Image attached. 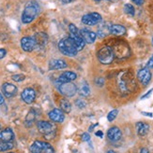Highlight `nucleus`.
I'll return each instance as SVG.
<instances>
[{"label": "nucleus", "mask_w": 153, "mask_h": 153, "mask_svg": "<svg viewBox=\"0 0 153 153\" xmlns=\"http://www.w3.org/2000/svg\"><path fill=\"white\" fill-rule=\"evenodd\" d=\"M6 54H7L6 50H4V49H0V59L4 58V57L6 56Z\"/></svg>", "instance_id": "35"}, {"label": "nucleus", "mask_w": 153, "mask_h": 153, "mask_svg": "<svg viewBox=\"0 0 153 153\" xmlns=\"http://www.w3.org/2000/svg\"><path fill=\"white\" fill-rule=\"evenodd\" d=\"M121 136H122V133L120 131V129L118 127H112L107 132V137L112 142L118 141L121 138Z\"/></svg>", "instance_id": "13"}, {"label": "nucleus", "mask_w": 153, "mask_h": 153, "mask_svg": "<svg viewBox=\"0 0 153 153\" xmlns=\"http://www.w3.org/2000/svg\"><path fill=\"white\" fill-rule=\"evenodd\" d=\"M124 11H125L126 14L130 15V16H134V13H135V11H134V7H133V6L131 5V4H126V5L124 6Z\"/></svg>", "instance_id": "27"}, {"label": "nucleus", "mask_w": 153, "mask_h": 153, "mask_svg": "<svg viewBox=\"0 0 153 153\" xmlns=\"http://www.w3.org/2000/svg\"><path fill=\"white\" fill-rule=\"evenodd\" d=\"M36 98V93L32 88H26L23 91L22 99L26 104H32Z\"/></svg>", "instance_id": "9"}, {"label": "nucleus", "mask_w": 153, "mask_h": 153, "mask_svg": "<svg viewBox=\"0 0 153 153\" xmlns=\"http://www.w3.org/2000/svg\"><path fill=\"white\" fill-rule=\"evenodd\" d=\"M10 153H12V152H10Z\"/></svg>", "instance_id": "47"}, {"label": "nucleus", "mask_w": 153, "mask_h": 153, "mask_svg": "<svg viewBox=\"0 0 153 153\" xmlns=\"http://www.w3.org/2000/svg\"><path fill=\"white\" fill-rule=\"evenodd\" d=\"M67 67V64L62 59H53L49 62V69L50 70H58L63 69Z\"/></svg>", "instance_id": "16"}, {"label": "nucleus", "mask_w": 153, "mask_h": 153, "mask_svg": "<svg viewBox=\"0 0 153 153\" xmlns=\"http://www.w3.org/2000/svg\"><path fill=\"white\" fill-rule=\"evenodd\" d=\"M75 104H76V105H77L79 108H86V106H87V103L84 100H82V99H78Z\"/></svg>", "instance_id": "31"}, {"label": "nucleus", "mask_w": 153, "mask_h": 153, "mask_svg": "<svg viewBox=\"0 0 153 153\" xmlns=\"http://www.w3.org/2000/svg\"><path fill=\"white\" fill-rule=\"evenodd\" d=\"M142 114L145 115V116H148V117H152L153 116L152 113H148V112H142Z\"/></svg>", "instance_id": "41"}, {"label": "nucleus", "mask_w": 153, "mask_h": 153, "mask_svg": "<svg viewBox=\"0 0 153 153\" xmlns=\"http://www.w3.org/2000/svg\"><path fill=\"white\" fill-rule=\"evenodd\" d=\"M140 153H149V152H148V149H146V148H143V149H141V150H140Z\"/></svg>", "instance_id": "39"}, {"label": "nucleus", "mask_w": 153, "mask_h": 153, "mask_svg": "<svg viewBox=\"0 0 153 153\" xmlns=\"http://www.w3.org/2000/svg\"><path fill=\"white\" fill-rule=\"evenodd\" d=\"M151 43H152V46H153V37H152V41H151Z\"/></svg>", "instance_id": "46"}, {"label": "nucleus", "mask_w": 153, "mask_h": 153, "mask_svg": "<svg viewBox=\"0 0 153 153\" xmlns=\"http://www.w3.org/2000/svg\"><path fill=\"white\" fill-rule=\"evenodd\" d=\"M152 91H153V89H150L149 91H148V93H147L145 95H143L142 97H141V99H145V98H147V97H148L151 94H152Z\"/></svg>", "instance_id": "36"}, {"label": "nucleus", "mask_w": 153, "mask_h": 153, "mask_svg": "<svg viewBox=\"0 0 153 153\" xmlns=\"http://www.w3.org/2000/svg\"><path fill=\"white\" fill-rule=\"evenodd\" d=\"M14 138V134L11 128L3 129L0 131V141L3 142H11Z\"/></svg>", "instance_id": "18"}, {"label": "nucleus", "mask_w": 153, "mask_h": 153, "mask_svg": "<svg viewBox=\"0 0 153 153\" xmlns=\"http://www.w3.org/2000/svg\"><path fill=\"white\" fill-rule=\"evenodd\" d=\"M12 79L14 81H16V82H20V81H23L25 79H26V76L25 75H22V74H17V75H13L12 76Z\"/></svg>", "instance_id": "30"}, {"label": "nucleus", "mask_w": 153, "mask_h": 153, "mask_svg": "<svg viewBox=\"0 0 153 153\" xmlns=\"http://www.w3.org/2000/svg\"><path fill=\"white\" fill-rule=\"evenodd\" d=\"M76 78H77V75H76L74 72L66 71V72L62 73V74L59 76V78L57 79V82L59 84L65 83V82H71V81L74 80Z\"/></svg>", "instance_id": "15"}, {"label": "nucleus", "mask_w": 153, "mask_h": 153, "mask_svg": "<svg viewBox=\"0 0 153 153\" xmlns=\"http://www.w3.org/2000/svg\"><path fill=\"white\" fill-rule=\"evenodd\" d=\"M118 109H114V110L110 111L109 114H108V116H107V120H108L109 121H113L115 119H116V117L118 116Z\"/></svg>", "instance_id": "29"}, {"label": "nucleus", "mask_w": 153, "mask_h": 153, "mask_svg": "<svg viewBox=\"0 0 153 153\" xmlns=\"http://www.w3.org/2000/svg\"><path fill=\"white\" fill-rule=\"evenodd\" d=\"M77 91H78V93H79L80 95H82L84 97L88 96L89 94H90V88H89L88 83L87 81H82L80 83V85H79Z\"/></svg>", "instance_id": "20"}, {"label": "nucleus", "mask_w": 153, "mask_h": 153, "mask_svg": "<svg viewBox=\"0 0 153 153\" xmlns=\"http://www.w3.org/2000/svg\"><path fill=\"white\" fill-rule=\"evenodd\" d=\"M41 153H55V149L48 143H44V147L42 149Z\"/></svg>", "instance_id": "28"}, {"label": "nucleus", "mask_w": 153, "mask_h": 153, "mask_svg": "<svg viewBox=\"0 0 153 153\" xmlns=\"http://www.w3.org/2000/svg\"><path fill=\"white\" fill-rule=\"evenodd\" d=\"M48 116H49L51 120L55 121V122H62L64 120V118H65L63 112L60 109H57V108L51 110L48 114Z\"/></svg>", "instance_id": "17"}, {"label": "nucleus", "mask_w": 153, "mask_h": 153, "mask_svg": "<svg viewBox=\"0 0 153 153\" xmlns=\"http://www.w3.org/2000/svg\"><path fill=\"white\" fill-rule=\"evenodd\" d=\"M58 91H60L61 94H63L67 97L73 96L76 91H77V87L72 82H65L61 83L58 85Z\"/></svg>", "instance_id": "5"}, {"label": "nucleus", "mask_w": 153, "mask_h": 153, "mask_svg": "<svg viewBox=\"0 0 153 153\" xmlns=\"http://www.w3.org/2000/svg\"><path fill=\"white\" fill-rule=\"evenodd\" d=\"M35 41H36V44L37 45H40V46H43L45 43L47 42V36L45 35L44 33H38L35 35V36L33 37Z\"/></svg>", "instance_id": "23"}, {"label": "nucleus", "mask_w": 153, "mask_h": 153, "mask_svg": "<svg viewBox=\"0 0 153 153\" xmlns=\"http://www.w3.org/2000/svg\"><path fill=\"white\" fill-rule=\"evenodd\" d=\"M110 2H115V1H117V0H109Z\"/></svg>", "instance_id": "45"}, {"label": "nucleus", "mask_w": 153, "mask_h": 153, "mask_svg": "<svg viewBox=\"0 0 153 153\" xmlns=\"http://www.w3.org/2000/svg\"><path fill=\"white\" fill-rule=\"evenodd\" d=\"M60 108L65 113H70L72 111V105L68 100H65V99H62L60 101Z\"/></svg>", "instance_id": "24"}, {"label": "nucleus", "mask_w": 153, "mask_h": 153, "mask_svg": "<svg viewBox=\"0 0 153 153\" xmlns=\"http://www.w3.org/2000/svg\"><path fill=\"white\" fill-rule=\"evenodd\" d=\"M94 1H95V2H101L102 0H94Z\"/></svg>", "instance_id": "44"}, {"label": "nucleus", "mask_w": 153, "mask_h": 153, "mask_svg": "<svg viewBox=\"0 0 153 153\" xmlns=\"http://www.w3.org/2000/svg\"><path fill=\"white\" fill-rule=\"evenodd\" d=\"M17 91H18L17 87L15 85H13V84H11V83H4L3 86H2L3 94L8 98L14 96L17 94Z\"/></svg>", "instance_id": "12"}, {"label": "nucleus", "mask_w": 153, "mask_h": 153, "mask_svg": "<svg viewBox=\"0 0 153 153\" xmlns=\"http://www.w3.org/2000/svg\"><path fill=\"white\" fill-rule=\"evenodd\" d=\"M35 119H36V112H35V110L31 109L28 112L27 116L26 118V124L27 126H31L32 123L34 122V120H35Z\"/></svg>", "instance_id": "25"}, {"label": "nucleus", "mask_w": 153, "mask_h": 153, "mask_svg": "<svg viewBox=\"0 0 153 153\" xmlns=\"http://www.w3.org/2000/svg\"><path fill=\"white\" fill-rule=\"evenodd\" d=\"M38 129H39L40 133H41L45 135L53 133V125L49 121H45V120L39 121L38 122Z\"/></svg>", "instance_id": "14"}, {"label": "nucleus", "mask_w": 153, "mask_h": 153, "mask_svg": "<svg viewBox=\"0 0 153 153\" xmlns=\"http://www.w3.org/2000/svg\"><path fill=\"white\" fill-rule=\"evenodd\" d=\"M97 57H98L99 61L103 65L111 64L115 58L113 49L111 47H109V46H104V47L99 50V51L97 53Z\"/></svg>", "instance_id": "3"}, {"label": "nucleus", "mask_w": 153, "mask_h": 153, "mask_svg": "<svg viewBox=\"0 0 153 153\" xmlns=\"http://www.w3.org/2000/svg\"><path fill=\"white\" fill-rule=\"evenodd\" d=\"M136 129H137V134L140 136H145L149 130V125L145 122H137L136 123Z\"/></svg>", "instance_id": "21"}, {"label": "nucleus", "mask_w": 153, "mask_h": 153, "mask_svg": "<svg viewBox=\"0 0 153 153\" xmlns=\"http://www.w3.org/2000/svg\"><path fill=\"white\" fill-rule=\"evenodd\" d=\"M69 30H70V37L72 39V41L75 44V47L77 49V51H82L86 45V42L84 41L83 37L81 36L80 31L78 28L76 27L74 25L71 24L69 25Z\"/></svg>", "instance_id": "4"}, {"label": "nucleus", "mask_w": 153, "mask_h": 153, "mask_svg": "<svg viewBox=\"0 0 153 153\" xmlns=\"http://www.w3.org/2000/svg\"><path fill=\"white\" fill-rule=\"evenodd\" d=\"M107 153H116V152H115V151H113V150H109V151L107 152Z\"/></svg>", "instance_id": "43"}, {"label": "nucleus", "mask_w": 153, "mask_h": 153, "mask_svg": "<svg viewBox=\"0 0 153 153\" xmlns=\"http://www.w3.org/2000/svg\"><path fill=\"white\" fill-rule=\"evenodd\" d=\"M102 16L101 14H99L97 12H92L89 14H86L82 17V22L84 25H95L98 22H100L102 21Z\"/></svg>", "instance_id": "7"}, {"label": "nucleus", "mask_w": 153, "mask_h": 153, "mask_svg": "<svg viewBox=\"0 0 153 153\" xmlns=\"http://www.w3.org/2000/svg\"><path fill=\"white\" fill-rule=\"evenodd\" d=\"M21 46H22V49L25 51L30 52L36 48L37 44H36V41L33 37L25 36L21 39Z\"/></svg>", "instance_id": "8"}, {"label": "nucleus", "mask_w": 153, "mask_h": 153, "mask_svg": "<svg viewBox=\"0 0 153 153\" xmlns=\"http://www.w3.org/2000/svg\"><path fill=\"white\" fill-rule=\"evenodd\" d=\"M72 0H62V2L63 3H66V4H68V3H70V2H72Z\"/></svg>", "instance_id": "42"}, {"label": "nucleus", "mask_w": 153, "mask_h": 153, "mask_svg": "<svg viewBox=\"0 0 153 153\" xmlns=\"http://www.w3.org/2000/svg\"><path fill=\"white\" fill-rule=\"evenodd\" d=\"M148 68H153V55L148 60Z\"/></svg>", "instance_id": "34"}, {"label": "nucleus", "mask_w": 153, "mask_h": 153, "mask_svg": "<svg viewBox=\"0 0 153 153\" xmlns=\"http://www.w3.org/2000/svg\"><path fill=\"white\" fill-rule=\"evenodd\" d=\"M132 1H133V2H134L136 5H142V4H143V2H144L143 0H132Z\"/></svg>", "instance_id": "37"}, {"label": "nucleus", "mask_w": 153, "mask_h": 153, "mask_svg": "<svg viewBox=\"0 0 153 153\" xmlns=\"http://www.w3.org/2000/svg\"><path fill=\"white\" fill-rule=\"evenodd\" d=\"M80 34H81V36L83 37L84 41H85L86 43L92 44L96 40L97 35L93 31H90V30H87V29L84 28V29L80 30Z\"/></svg>", "instance_id": "10"}, {"label": "nucleus", "mask_w": 153, "mask_h": 153, "mask_svg": "<svg viewBox=\"0 0 153 153\" xmlns=\"http://www.w3.org/2000/svg\"><path fill=\"white\" fill-rule=\"evenodd\" d=\"M134 81L132 76H127V73H125L124 76H122L118 80V87L119 90L123 93H129L132 90L133 86L134 85Z\"/></svg>", "instance_id": "6"}, {"label": "nucleus", "mask_w": 153, "mask_h": 153, "mask_svg": "<svg viewBox=\"0 0 153 153\" xmlns=\"http://www.w3.org/2000/svg\"><path fill=\"white\" fill-rule=\"evenodd\" d=\"M58 49L64 55L69 56V57L75 56L78 52L77 49H76V47H75L74 42L72 41V39L70 36L62 38V39L59 41Z\"/></svg>", "instance_id": "1"}, {"label": "nucleus", "mask_w": 153, "mask_h": 153, "mask_svg": "<svg viewBox=\"0 0 153 153\" xmlns=\"http://www.w3.org/2000/svg\"><path fill=\"white\" fill-rule=\"evenodd\" d=\"M96 135L99 136V137H101V138H102V137L103 136V133L102 131H98V132H96Z\"/></svg>", "instance_id": "38"}, {"label": "nucleus", "mask_w": 153, "mask_h": 153, "mask_svg": "<svg viewBox=\"0 0 153 153\" xmlns=\"http://www.w3.org/2000/svg\"><path fill=\"white\" fill-rule=\"evenodd\" d=\"M39 10H40V7L36 2L34 1L29 2L26 6L24 11H23L22 22H24V24H29V22H31L36 18L38 13H39Z\"/></svg>", "instance_id": "2"}, {"label": "nucleus", "mask_w": 153, "mask_h": 153, "mask_svg": "<svg viewBox=\"0 0 153 153\" xmlns=\"http://www.w3.org/2000/svg\"><path fill=\"white\" fill-rule=\"evenodd\" d=\"M13 148V144L11 142H3L0 141V151H7Z\"/></svg>", "instance_id": "26"}, {"label": "nucleus", "mask_w": 153, "mask_h": 153, "mask_svg": "<svg viewBox=\"0 0 153 153\" xmlns=\"http://www.w3.org/2000/svg\"><path fill=\"white\" fill-rule=\"evenodd\" d=\"M3 103H4V97L1 94H0V105H1Z\"/></svg>", "instance_id": "40"}, {"label": "nucleus", "mask_w": 153, "mask_h": 153, "mask_svg": "<svg viewBox=\"0 0 153 153\" xmlns=\"http://www.w3.org/2000/svg\"><path fill=\"white\" fill-rule=\"evenodd\" d=\"M137 78L144 86H146L151 79V73L148 68H143L137 74Z\"/></svg>", "instance_id": "11"}, {"label": "nucleus", "mask_w": 153, "mask_h": 153, "mask_svg": "<svg viewBox=\"0 0 153 153\" xmlns=\"http://www.w3.org/2000/svg\"><path fill=\"white\" fill-rule=\"evenodd\" d=\"M109 32L116 36H122L126 33V28L121 25H111L109 26Z\"/></svg>", "instance_id": "19"}, {"label": "nucleus", "mask_w": 153, "mask_h": 153, "mask_svg": "<svg viewBox=\"0 0 153 153\" xmlns=\"http://www.w3.org/2000/svg\"><path fill=\"white\" fill-rule=\"evenodd\" d=\"M82 140H83V141H85V142L89 141V140H90V135H89V134H87V133L83 134H82Z\"/></svg>", "instance_id": "33"}, {"label": "nucleus", "mask_w": 153, "mask_h": 153, "mask_svg": "<svg viewBox=\"0 0 153 153\" xmlns=\"http://www.w3.org/2000/svg\"><path fill=\"white\" fill-rule=\"evenodd\" d=\"M44 143L45 142H41V141H35L31 147H30V151L32 153H41L42 149L44 147Z\"/></svg>", "instance_id": "22"}, {"label": "nucleus", "mask_w": 153, "mask_h": 153, "mask_svg": "<svg viewBox=\"0 0 153 153\" xmlns=\"http://www.w3.org/2000/svg\"><path fill=\"white\" fill-rule=\"evenodd\" d=\"M95 83L97 84L98 86H100V87H102L103 84H104V79H103V78H101V76H99V78H97L96 79H95Z\"/></svg>", "instance_id": "32"}]
</instances>
